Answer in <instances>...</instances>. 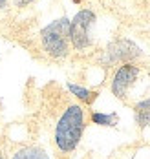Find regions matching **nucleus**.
I'll return each instance as SVG.
<instances>
[{"mask_svg":"<svg viewBox=\"0 0 150 159\" xmlns=\"http://www.w3.org/2000/svg\"><path fill=\"white\" fill-rule=\"evenodd\" d=\"M71 2H73V4H83L84 0H71Z\"/></svg>","mask_w":150,"mask_h":159,"instance_id":"nucleus-13","label":"nucleus"},{"mask_svg":"<svg viewBox=\"0 0 150 159\" xmlns=\"http://www.w3.org/2000/svg\"><path fill=\"white\" fill-rule=\"evenodd\" d=\"M4 6H6V0H0V9H2Z\"/></svg>","mask_w":150,"mask_h":159,"instance_id":"nucleus-12","label":"nucleus"},{"mask_svg":"<svg viewBox=\"0 0 150 159\" xmlns=\"http://www.w3.org/2000/svg\"><path fill=\"white\" fill-rule=\"evenodd\" d=\"M40 44L51 59H64L70 53V18L53 20L40 31Z\"/></svg>","mask_w":150,"mask_h":159,"instance_id":"nucleus-2","label":"nucleus"},{"mask_svg":"<svg viewBox=\"0 0 150 159\" xmlns=\"http://www.w3.org/2000/svg\"><path fill=\"white\" fill-rule=\"evenodd\" d=\"M141 57H143V51L135 42H132L130 39H119L104 49L101 61L104 66H114V64L135 62Z\"/></svg>","mask_w":150,"mask_h":159,"instance_id":"nucleus-5","label":"nucleus"},{"mask_svg":"<svg viewBox=\"0 0 150 159\" xmlns=\"http://www.w3.org/2000/svg\"><path fill=\"white\" fill-rule=\"evenodd\" d=\"M90 121L93 125H99V126H116L117 125V115L116 113H101V111H92L90 113Z\"/></svg>","mask_w":150,"mask_h":159,"instance_id":"nucleus-9","label":"nucleus"},{"mask_svg":"<svg viewBox=\"0 0 150 159\" xmlns=\"http://www.w3.org/2000/svg\"><path fill=\"white\" fill-rule=\"evenodd\" d=\"M33 0H13V4L17 6V7H26V6H30Z\"/></svg>","mask_w":150,"mask_h":159,"instance_id":"nucleus-10","label":"nucleus"},{"mask_svg":"<svg viewBox=\"0 0 150 159\" xmlns=\"http://www.w3.org/2000/svg\"><path fill=\"white\" fill-rule=\"evenodd\" d=\"M97 16L92 9H81L70 20V44L77 51H84L92 46V28Z\"/></svg>","mask_w":150,"mask_h":159,"instance_id":"nucleus-3","label":"nucleus"},{"mask_svg":"<svg viewBox=\"0 0 150 159\" xmlns=\"http://www.w3.org/2000/svg\"><path fill=\"white\" fill-rule=\"evenodd\" d=\"M9 159H50V156L39 144H15L9 152Z\"/></svg>","mask_w":150,"mask_h":159,"instance_id":"nucleus-6","label":"nucleus"},{"mask_svg":"<svg viewBox=\"0 0 150 159\" xmlns=\"http://www.w3.org/2000/svg\"><path fill=\"white\" fill-rule=\"evenodd\" d=\"M0 159H7L6 157V150H4V146H0Z\"/></svg>","mask_w":150,"mask_h":159,"instance_id":"nucleus-11","label":"nucleus"},{"mask_svg":"<svg viewBox=\"0 0 150 159\" xmlns=\"http://www.w3.org/2000/svg\"><path fill=\"white\" fill-rule=\"evenodd\" d=\"M134 117H135V125L141 128L150 126V99H143L139 102L132 104Z\"/></svg>","mask_w":150,"mask_h":159,"instance_id":"nucleus-7","label":"nucleus"},{"mask_svg":"<svg viewBox=\"0 0 150 159\" xmlns=\"http://www.w3.org/2000/svg\"><path fill=\"white\" fill-rule=\"evenodd\" d=\"M66 88L70 90V93L75 97L77 101H81V104H92V102L97 99V92H93V90H88V88L79 86V84L68 82Z\"/></svg>","mask_w":150,"mask_h":159,"instance_id":"nucleus-8","label":"nucleus"},{"mask_svg":"<svg viewBox=\"0 0 150 159\" xmlns=\"http://www.w3.org/2000/svg\"><path fill=\"white\" fill-rule=\"evenodd\" d=\"M86 110L81 102H66L61 110L59 117L53 123L51 141L55 146L57 156L68 157L83 139L84 128H86Z\"/></svg>","mask_w":150,"mask_h":159,"instance_id":"nucleus-1","label":"nucleus"},{"mask_svg":"<svg viewBox=\"0 0 150 159\" xmlns=\"http://www.w3.org/2000/svg\"><path fill=\"white\" fill-rule=\"evenodd\" d=\"M141 77V68L135 62H125L119 64V68L116 70L114 77H112V82H110V90L112 93L123 101V102H128V97H130V92L135 86V82Z\"/></svg>","mask_w":150,"mask_h":159,"instance_id":"nucleus-4","label":"nucleus"}]
</instances>
